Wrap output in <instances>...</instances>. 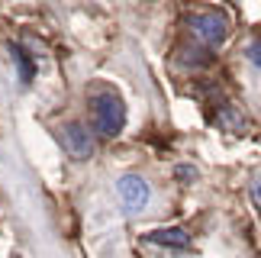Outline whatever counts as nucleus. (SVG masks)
<instances>
[{
    "label": "nucleus",
    "instance_id": "4",
    "mask_svg": "<svg viewBox=\"0 0 261 258\" xmlns=\"http://www.w3.org/2000/svg\"><path fill=\"white\" fill-rule=\"evenodd\" d=\"M116 191H119V200H123L126 213H142L145 207H148V197H152L148 184L139 174H123V177H119V184H116Z\"/></svg>",
    "mask_w": 261,
    "mask_h": 258
},
{
    "label": "nucleus",
    "instance_id": "3",
    "mask_svg": "<svg viewBox=\"0 0 261 258\" xmlns=\"http://www.w3.org/2000/svg\"><path fill=\"white\" fill-rule=\"evenodd\" d=\"M58 142H62V148L74 158V162H84V158L94 155V139H90V133L81 123L62 126V129H58Z\"/></svg>",
    "mask_w": 261,
    "mask_h": 258
},
{
    "label": "nucleus",
    "instance_id": "5",
    "mask_svg": "<svg viewBox=\"0 0 261 258\" xmlns=\"http://www.w3.org/2000/svg\"><path fill=\"white\" fill-rule=\"evenodd\" d=\"M148 242L165 245V249H187V245H190V236L180 229V226H168V229H155V233H148Z\"/></svg>",
    "mask_w": 261,
    "mask_h": 258
},
{
    "label": "nucleus",
    "instance_id": "9",
    "mask_svg": "<svg viewBox=\"0 0 261 258\" xmlns=\"http://www.w3.org/2000/svg\"><path fill=\"white\" fill-rule=\"evenodd\" d=\"M13 258H19V255H13Z\"/></svg>",
    "mask_w": 261,
    "mask_h": 258
},
{
    "label": "nucleus",
    "instance_id": "2",
    "mask_svg": "<svg viewBox=\"0 0 261 258\" xmlns=\"http://www.w3.org/2000/svg\"><path fill=\"white\" fill-rule=\"evenodd\" d=\"M187 29L190 36L200 39L203 45H223L229 36V16L219 10H190L187 13Z\"/></svg>",
    "mask_w": 261,
    "mask_h": 258
},
{
    "label": "nucleus",
    "instance_id": "8",
    "mask_svg": "<svg viewBox=\"0 0 261 258\" xmlns=\"http://www.w3.org/2000/svg\"><path fill=\"white\" fill-rule=\"evenodd\" d=\"M248 58H252V62L261 68V42H252V45H248Z\"/></svg>",
    "mask_w": 261,
    "mask_h": 258
},
{
    "label": "nucleus",
    "instance_id": "7",
    "mask_svg": "<svg viewBox=\"0 0 261 258\" xmlns=\"http://www.w3.org/2000/svg\"><path fill=\"white\" fill-rule=\"evenodd\" d=\"M252 200H255V207H258V216H261V174L252 181Z\"/></svg>",
    "mask_w": 261,
    "mask_h": 258
},
{
    "label": "nucleus",
    "instance_id": "6",
    "mask_svg": "<svg viewBox=\"0 0 261 258\" xmlns=\"http://www.w3.org/2000/svg\"><path fill=\"white\" fill-rule=\"evenodd\" d=\"M7 52H10V58H13V65H16V71H19V81L23 84H29L36 78V65L26 58V52L19 45H7Z\"/></svg>",
    "mask_w": 261,
    "mask_h": 258
},
{
    "label": "nucleus",
    "instance_id": "1",
    "mask_svg": "<svg viewBox=\"0 0 261 258\" xmlns=\"http://www.w3.org/2000/svg\"><path fill=\"white\" fill-rule=\"evenodd\" d=\"M90 120H94L97 133L103 136H119L126 126V104L119 100V94L113 91H100L90 100Z\"/></svg>",
    "mask_w": 261,
    "mask_h": 258
}]
</instances>
